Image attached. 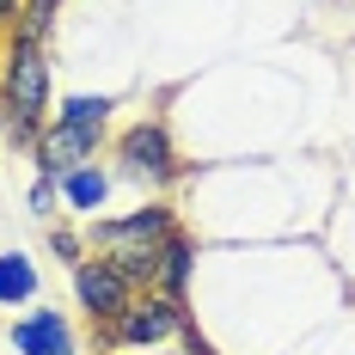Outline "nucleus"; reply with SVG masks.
<instances>
[{
    "label": "nucleus",
    "mask_w": 355,
    "mask_h": 355,
    "mask_svg": "<svg viewBox=\"0 0 355 355\" xmlns=\"http://www.w3.org/2000/svg\"><path fill=\"white\" fill-rule=\"evenodd\" d=\"M62 184V202L68 209H80V214H98L105 209V196H110V172L92 159V166H73L68 178H55Z\"/></svg>",
    "instance_id": "obj_9"
},
{
    "label": "nucleus",
    "mask_w": 355,
    "mask_h": 355,
    "mask_svg": "<svg viewBox=\"0 0 355 355\" xmlns=\"http://www.w3.org/2000/svg\"><path fill=\"white\" fill-rule=\"evenodd\" d=\"M55 202H62V184L37 172V184H31V214H43V220H49V214H55Z\"/></svg>",
    "instance_id": "obj_14"
},
{
    "label": "nucleus",
    "mask_w": 355,
    "mask_h": 355,
    "mask_svg": "<svg viewBox=\"0 0 355 355\" xmlns=\"http://www.w3.org/2000/svg\"><path fill=\"white\" fill-rule=\"evenodd\" d=\"M12 349L19 355H80L73 349V331H68V319L62 313H25V319L12 324Z\"/></svg>",
    "instance_id": "obj_7"
},
{
    "label": "nucleus",
    "mask_w": 355,
    "mask_h": 355,
    "mask_svg": "<svg viewBox=\"0 0 355 355\" xmlns=\"http://www.w3.org/2000/svg\"><path fill=\"white\" fill-rule=\"evenodd\" d=\"M98 147H105V135H92V129L43 123V135H37V172H43V178H68L73 166H92Z\"/></svg>",
    "instance_id": "obj_6"
},
{
    "label": "nucleus",
    "mask_w": 355,
    "mask_h": 355,
    "mask_svg": "<svg viewBox=\"0 0 355 355\" xmlns=\"http://www.w3.org/2000/svg\"><path fill=\"white\" fill-rule=\"evenodd\" d=\"M153 355H190V349H153Z\"/></svg>",
    "instance_id": "obj_17"
},
{
    "label": "nucleus",
    "mask_w": 355,
    "mask_h": 355,
    "mask_svg": "<svg viewBox=\"0 0 355 355\" xmlns=\"http://www.w3.org/2000/svg\"><path fill=\"white\" fill-rule=\"evenodd\" d=\"M110 110H116V98H92V92H73V98H62V110H55V123H73V129H92V135H105Z\"/></svg>",
    "instance_id": "obj_11"
},
{
    "label": "nucleus",
    "mask_w": 355,
    "mask_h": 355,
    "mask_svg": "<svg viewBox=\"0 0 355 355\" xmlns=\"http://www.w3.org/2000/svg\"><path fill=\"white\" fill-rule=\"evenodd\" d=\"M190 282H196V239L190 233H172L166 245H159V294H190Z\"/></svg>",
    "instance_id": "obj_8"
},
{
    "label": "nucleus",
    "mask_w": 355,
    "mask_h": 355,
    "mask_svg": "<svg viewBox=\"0 0 355 355\" xmlns=\"http://www.w3.org/2000/svg\"><path fill=\"white\" fill-rule=\"evenodd\" d=\"M159 343H178V349H190V355H209L202 331L190 324V306H184L178 294H159V288L135 294V300L105 324V349H159Z\"/></svg>",
    "instance_id": "obj_1"
},
{
    "label": "nucleus",
    "mask_w": 355,
    "mask_h": 355,
    "mask_svg": "<svg viewBox=\"0 0 355 355\" xmlns=\"http://www.w3.org/2000/svg\"><path fill=\"white\" fill-rule=\"evenodd\" d=\"M0 105H6V98H0ZM0 123H6V110H0Z\"/></svg>",
    "instance_id": "obj_18"
},
{
    "label": "nucleus",
    "mask_w": 355,
    "mask_h": 355,
    "mask_svg": "<svg viewBox=\"0 0 355 355\" xmlns=\"http://www.w3.org/2000/svg\"><path fill=\"white\" fill-rule=\"evenodd\" d=\"M0 98H6V123H25V129L49 123V43L12 37L6 73H0Z\"/></svg>",
    "instance_id": "obj_2"
},
{
    "label": "nucleus",
    "mask_w": 355,
    "mask_h": 355,
    "mask_svg": "<svg viewBox=\"0 0 355 355\" xmlns=\"http://www.w3.org/2000/svg\"><path fill=\"white\" fill-rule=\"evenodd\" d=\"M135 294H141V288L129 282L110 257H80V263H73V300L86 306V319H92V324H110Z\"/></svg>",
    "instance_id": "obj_4"
},
{
    "label": "nucleus",
    "mask_w": 355,
    "mask_h": 355,
    "mask_svg": "<svg viewBox=\"0 0 355 355\" xmlns=\"http://www.w3.org/2000/svg\"><path fill=\"white\" fill-rule=\"evenodd\" d=\"M37 300V263L25 251H0V306H31Z\"/></svg>",
    "instance_id": "obj_10"
},
{
    "label": "nucleus",
    "mask_w": 355,
    "mask_h": 355,
    "mask_svg": "<svg viewBox=\"0 0 355 355\" xmlns=\"http://www.w3.org/2000/svg\"><path fill=\"white\" fill-rule=\"evenodd\" d=\"M105 257L141 288V294H147V288H159V245H129V251H105Z\"/></svg>",
    "instance_id": "obj_12"
},
{
    "label": "nucleus",
    "mask_w": 355,
    "mask_h": 355,
    "mask_svg": "<svg viewBox=\"0 0 355 355\" xmlns=\"http://www.w3.org/2000/svg\"><path fill=\"white\" fill-rule=\"evenodd\" d=\"M178 233V214L166 209V202H141V209L116 214V220H98L92 227V239H98V251H129V245H166Z\"/></svg>",
    "instance_id": "obj_5"
},
{
    "label": "nucleus",
    "mask_w": 355,
    "mask_h": 355,
    "mask_svg": "<svg viewBox=\"0 0 355 355\" xmlns=\"http://www.w3.org/2000/svg\"><path fill=\"white\" fill-rule=\"evenodd\" d=\"M49 251H55L62 263H80V233H68V227H55V233H49Z\"/></svg>",
    "instance_id": "obj_15"
},
{
    "label": "nucleus",
    "mask_w": 355,
    "mask_h": 355,
    "mask_svg": "<svg viewBox=\"0 0 355 355\" xmlns=\"http://www.w3.org/2000/svg\"><path fill=\"white\" fill-rule=\"evenodd\" d=\"M116 166L123 178H135V184H172L178 178V147H172V129L159 123V116H141V123H129L123 135H116Z\"/></svg>",
    "instance_id": "obj_3"
},
{
    "label": "nucleus",
    "mask_w": 355,
    "mask_h": 355,
    "mask_svg": "<svg viewBox=\"0 0 355 355\" xmlns=\"http://www.w3.org/2000/svg\"><path fill=\"white\" fill-rule=\"evenodd\" d=\"M55 6H62V0H25V6H19V19H12V37H25V43H49Z\"/></svg>",
    "instance_id": "obj_13"
},
{
    "label": "nucleus",
    "mask_w": 355,
    "mask_h": 355,
    "mask_svg": "<svg viewBox=\"0 0 355 355\" xmlns=\"http://www.w3.org/2000/svg\"><path fill=\"white\" fill-rule=\"evenodd\" d=\"M19 6H25V0H0V25H12V19H19Z\"/></svg>",
    "instance_id": "obj_16"
}]
</instances>
